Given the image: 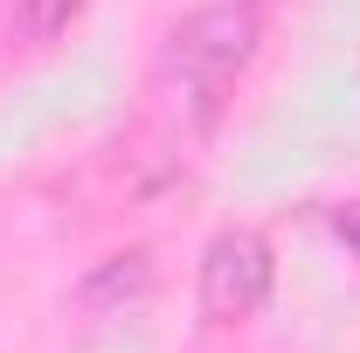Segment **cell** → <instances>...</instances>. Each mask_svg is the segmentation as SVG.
Returning <instances> with one entry per match:
<instances>
[{"mask_svg": "<svg viewBox=\"0 0 360 353\" xmlns=\"http://www.w3.org/2000/svg\"><path fill=\"white\" fill-rule=\"evenodd\" d=\"M84 7L90 0H21V7H14V35L28 49H49V42H63V35L84 21Z\"/></svg>", "mask_w": 360, "mask_h": 353, "instance_id": "277c9868", "label": "cell"}, {"mask_svg": "<svg viewBox=\"0 0 360 353\" xmlns=\"http://www.w3.org/2000/svg\"><path fill=\"white\" fill-rule=\"evenodd\" d=\"M333 236H340V243H347V250L360 257V201H347V208H333Z\"/></svg>", "mask_w": 360, "mask_h": 353, "instance_id": "5b68a950", "label": "cell"}, {"mask_svg": "<svg viewBox=\"0 0 360 353\" xmlns=\"http://www.w3.org/2000/svg\"><path fill=\"white\" fill-rule=\"evenodd\" d=\"M257 42H264L257 0H208V7H194L174 28V42H167V90H174L187 125H208L222 111V97L250 70Z\"/></svg>", "mask_w": 360, "mask_h": 353, "instance_id": "6da1fadb", "label": "cell"}, {"mask_svg": "<svg viewBox=\"0 0 360 353\" xmlns=\"http://www.w3.org/2000/svg\"><path fill=\"white\" fill-rule=\"evenodd\" d=\"M277 284V257H270L264 229H222L201 257V312L215 326H243L257 319Z\"/></svg>", "mask_w": 360, "mask_h": 353, "instance_id": "7a4b0ae2", "label": "cell"}, {"mask_svg": "<svg viewBox=\"0 0 360 353\" xmlns=\"http://www.w3.org/2000/svg\"><path fill=\"white\" fill-rule=\"evenodd\" d=\"M153 284H160V270H153V250H118V257H104V264H90V277L77 284V305L97 312V319H125L153 298Z\"/></svg>", "mask_w": 360, "mask_h": 353, "instance_id": "3957f363", "label": "cell"}]
</instances>
